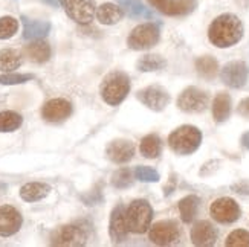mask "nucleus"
Instances as JSON below:
<instances>
[{
	"mask_svg": "<svg viewBox=\"0 0 249 247\" xmlns=\"http://www.w3.org/2000/svg\"><path fill=\"white\" fill-rule=\"evenodd\" d=\"M243 37L242 20L234 14H222L213 20L208 29V38L215 48H231Z\"/></svg>",
	"mask_w": 249,
	"mask_h": 247,
	"instance_id": "nucleus-1",
	"label": "nucleus"
},
{
	"mask_svg": "<svg viewBox=\"0 0 249 247\" xmlns=\"http://www.w3.org/2000/svg\"><path fill=\"white\" fill-rule=\"evenodd\" d=\"M130 92V80L124 72H112L103 80L100 93L106 104H121Z\"/></svg>",
	"mask_w": 249,
	"mask_h": 247,
	"instance_id": "nucleus-2",
	"label": "nucleus"
},
{
	"mask_svg": "<svg viewBox=\"0 0 249 247\" xmlns=\"http://www.w3.org/2000/svg\"><path fill=\"white\" fill-rule=\"evenodd\" d=\"M202 133L193 125H182L168 136V145L176 154L187 156L200 147Z\"/></svg>",
	"mask_w": 249,
	"mask_h": 247,
	"instance_id": "nucleus-3",
	"label": "nucleus"
},
{
	"mask_svg": "<svg viewBox=\"0 0 249 247\" xmlns=\"http://www.w3.org/2000/svg\"><path fill=\"white\" fill-rule=\"evenodd\" d=\"M125 220L128 232L141 235L150 228L153 220V209L145 200H135L125 209Z\"/></svg>",
	"mask_w": 249,
	"mask_h": 247,
	"instance_id": "nucleus-4",
	"label": "nucleus"
},
{
	"mask_svg": "<svg viewBox=\"0 0 249 247\" xmlns=\"http://www.w3.org/2000/svg\"><path fill=\"white\" fill-rule=\"evenodd\" d=\"M160 31L155 23H144L136 26L127 38V45L133 50H144L153 48L159 41Z\"/></svg>",
	"mask_w": 249,
	"mask_h": 247,
	"instance_id": "nucleus-5",
	"label": "nucleus"
},
{
	"mask_svg": "<svg viewBox=\"0 0 249 247\" xmlns=\"http://www.w3.org/2000/svg\"><path fill=\"white\" fill-rule=\"evenodd\" d=\"M88 243V233L77 224H66L60 226L51 235V244L60 247H77Z\"/></svg>",
	"mask_w": 249,
	"mask_h": 247,
	"instance_id": "nucleus-6",
	"label": "nucleus"
},
{
	"mask_svg": "<svg viewBox=\"0 0 249 247\" xmlns=\"http://www.w3.org/2000/svg\"><path fill=\"white\" fill-rule=\"evenodd\" d=\"M150 241L158 246H170L179 241L180 228L175 220H160L150 226Z\"/></svg>",
	"mask_w": 249,
	"mask_h": 247,
	"instance_id": "nucleus-7",
	"label": "nucleus"
},
{
	"mask_svg": "<svg viewBox=\"0 0 249 247\" xmlns=\"http://www.w3.org/2000/svg\"><path fill=\"white\" fill-rule=\"evenodd\" d=\"M210 95L199 87H187L178 98V107L185 113H200L208 107Z\"/></svg>",
	"mask_w": 249,
	"mask_h": 247,
	"instance_id": "nucleus-8",
	"label": "nucleus"
},
{
	"mask_svg": "<svg viewBox=\"0 0 249 247\" xmlns=\"http://www.w3.org/2000/svg\"><path fill=\"white\" fill-rule=\"evenodd\" d=\"M211 217L220 224H231L240 218V206L235 200L230 197H220L211 203Z\"/></svg>",
	"mask_w": 249,
	"mask_h": 247,
	"instance_id": "nucleus-9",
	"label": "nucleus"
},
{
	"mask_svg": "<svg viewBox=\"0 0 249 247\" xmlns=\"http://www.w3.org/2000/svg\"><path fill=\"white\" fill-rule=\"evenodd\" d=\"M66 14L80 25H89L96 13L93 0H61Z\"/></svg>",
	"mask_w": 249,
	"mask_h": 247,
	"instance_id": "nucleus-10",
	"label": "nucleus"
},
{
	"mask_svg": "<svg viewBox=\"0 0 249 247\" xmlns=\"http://www.w3.org/2000/svg\"><path fill=\"white\" fill-rule=\"evenodd\" d=\"M220 78L223 84L231 89H242L248 82L249 67L245 61H230L220 70Z\"/></svg>",
	"mask_w": 249,
	"mask_h": 247,
	"instance_id": "nucleus-11",
	"label": "nucleus"
},
{
	"mask_svg": "<svg viewBox=\"0 0 249 247\" xmlns=\"http://www.w3.org/2000/svg\"><path fill=\"white\" fill-rule=\"evenodd\" d=\"M148 3L165 16L182 17L196 9L197 0H148Z\"/></svg>",
	"mask_w": 249,
	"mask_h": 247,
	"instance_id": "nucleus-12",
	"label": "nucleus"
},
{
	"mask_svg": "<svg viewBox=\"0 0 249 247\" xmlns=\"http://www.w3.org/2000/svg\"><path fill=\"white\" fill-rule=\"evenodd\" d=\"M136 98L153 112L164 110L170 102V95L160 85H148L136 93Z\"/></svg>",
	"mask_w": 249,
	"mask_h": 247,
	"instance_id": "nucleus-13",
	"label": "nucleus"
},
{
	"mask_svg": "<svg viewBox=\"0 0 249 247\" xmlns=\"http://www.w3.org/2000/svg\"><path fill=\"white\" fill-rule=\"evenodd\" d=\"M72 115V104L64 98H53L49 99L45 105L41 107V116L43 119L57 124L66 121Z\"/></svg>",
	"mask_w": 249,
	"mask_h": 247,
	"instance_id": "nucleus-14",
	"label": "nucleus"
},
{
	"mask_svg": "<svg viewBox=\"0 0 249 247\" xmlns=\"http://www.w3.org/2000/svg\"><path fill=\"white\" fill-rule=\"evenodd\" d=\"M23 224L21 214L11 205L0 206V237H11L20 231Z\"/></svg>",
	"mask_w": 249,
	"mask_h": 247,
	"instance_id": "nucleus-15",
	"label": "nucleus"
},
{
	"mask_svg": "<svg viewBox=\"0 0 249 247\" xmlns=\"http://www.w3.org/2000/svg\"><path fill=\"white\" fill-rule=\"evenodd\" d=\"M191 243L194 246L199 247H210L214 246L217 241V229L207 220H200L197 223H194V226L191 228L190 232Z\"/></svg>",
	"mask_w": 249,
	"mask_h": 247,
	"instance_id": "nucleus-16",
	"label": "nucleus"
},
{
	"mask_svg": "<svg viewBox=\"0 0 249 247\" xmlns=\"http://www.w3.org/2000/svg\"><path fill=\"white\" fill-rule=\"evenodd\" d=\"M106 154L113 164H127L135 154V145L125 139H118L107 145Z\"/></svg>",
	"mask_w": 249,
	"mask_h": 247,
	"instance_id": "nucleus-17",
	"label": "nucleus"
},
{
	"mask_svg": "<svg viewBox=\"0 0 249 247\" xmlns=\"http://www.w3.org/2000/svg\"><path fill=\"white\" fill-rule=\"evenodd\" d=\"M109 233L112 241L123 243L127 238L128 228H127V220H125V209L123 205H118L110 215V224H109Z\"/></svg>",
	"mask_w": 249,
	"mask_h": 247,
	"instance_id": "nucleus-18",
	"label": "nucleus"
},
{
	"mask_svg": "<svg viewBox=\"0 0 249 247\" xmlns=\"http://www.w3.org/2000/svg\"><path fill=\"white\" fill-rule=\"evenodd\" d=\"M21 21H23V38L25 40L45 38L51 32V23H49V21L29 20L25 16H21Z\"/></svg>",
	"mask_w": 249,
	"mask_h": 247,
	"instance_id": "nucleus-19",
	"label": "nucleus"
},
{
	"mask_svg": "<svg viewBox=\"0 0 249 247\" xmlns=\"http://www.w3.org/2000/svg\"><path fill=\"white\" fill-rule=\"evenodd\" d=\"M95 16L98 18L100 23H103V25H116L118 21L123 20L124 11L121 6L107 2V3H103L101 6H98Z\"/></svg>",
	"mask_w": 249,
	"mask_h": 247,
	"instance_id": "nucleus-20",
	"label": "nucleus"
},
{
	"mask_svg": "<svg viewBox=\"0 0 249 247\" xmlns=\"http://www.w3.org/2000/svg\"><path fill=\"white\" fill-rule=\"evenodd\" d=\"M51 192V186L48 183H41V181H31L20 188V197L25 201H38L45 198Z\"/></svg>",
	"mask_w": 249,
	"mask_h": 247,
	"instance_id": "nucleus-21",
	"label": "nucleus"
},
{
	"mask_svg": "<svg viewBox=\"0 0 249 247\" xmlns=\"http://www.w3.org/2000/svg\"><path fill=\"white\" fill-rule=\"evenodd\" d=\"M25 53L31 61L41 64V63H46L51 58V46L46 41L37 40L25 46Z\"/></svg>",
	"mask_w": 249,
	"mask_h": 247,
	"instance_id": "nucleus-22",
	"label": "nucleus"
},
{
	"mask_svg": "<svg viewBox=\"0 0 249 247\" xmlns=\"http://www.w3.org/2000/svg\"><path fill=\"white\" fill-rule=\"evenodd\" d=\"M231 115V96L228 93H219L213 102V116L215 122H225Z\"/></svg>",
	"mask_w": 249,
	"mask_h": 247,
	"instance_id": "nucleus-23",
	"label": "nucleus"
},
{
	"mask_svg": "<svg viewBox=\"0 0 249 247\" xmlns=\"http://www.w3.org/2000/svg\"><path fill=\"white\" fill-rule=\"evenodd\" d=\"M200 205V198L197 196H187L179 201V212H180V218L183 223H191L194 217L197 215Z\"/></svg>",
	"mask_w": 249,
	"mask_h": 247,
	"instance_id": "nucleus-24",
	"label": "nucleus"
},
{
	"mask_svg": "<svg viewBox=\"0 0 249 247\" xmlns=\"http://www.w3.org/2000/svg\"><path fill=\"white\" fill-rule=\"evenodd\" d=\"M23 63L21 53L16 49H2L0 50V70L13 72L18 69Z\"/></svg>",
	"mask_w": 249,
	"mask_h": 247,
	"instance_id": "nucleus-25",
	"label": "nucleus"
},
{
	"mask_svg": "<svg viewBox=\"0 0 249 247\" xmlns=\"http://www.w3.org/2000/svg\"><path fill=\"white\" fill-rule=\"evenodd\" d=\"M141 154L147 159H156L162 151V141L158 134H148L142 137V141L139 144Z\"/></svg>",
	"mask_w": 249,
	"mask_h": 247,
	"instance_id": "nucleus-26",
	"label": "nucleus"
},
{
	"mask_svg": "<svg viewBox=\"0 0 249 247\" xmlns=\"http://www.w3.org/2000/svg\"><path fill=\"white\" fill-rule=\"evenodd\" d=\"M118 3H120V6L125 11V13L133 17V18H151L153 17V13L145 8L142 5V2H139V0H118Z\"/></svg>",
	"mask_w": 249,
	"mask_h": 247,
	"instance_id": "nucleus-27",
	"label": "nucleus"
},
{
	"mask_svg": "<svg viewBox=\"0 0 249 247\" xmlns=\"http://www.w3.org/2000/svg\"><path fill=\"white\" fill-rule=\"evenodd\" d=\"M23 124V117H21L17 112L6 110L0 112V133H11L16 132Z\"/></svg>",
	"mask_w": 249,
	"mask_h": 247,
	"instance_id": "nucleus-28",
	"label": "nucleus"
},
{
	"mask_svg": "<svg viewBox=\"0 0 249 247\" xmlns=\"http://www.w3.org/2000/svg\"><path fill=\"white\" fill-rule=\"evenodd\" d=\"M196 69H197V73L202 78L213 80L219 72V64H217V61H215V58H213L210 55H205V57L197 58Z\"/></svg>",
	"mask_w": 249,
	"mask_h": 247,
	"instance_id": "nucleus-29",
	"label": "nucleus"
},
{
	"mask_svg": "<svg viewBox=\"0 0 249 247\" xmlns=\"http://www.w3.org/2000/svg\"><path fill=\"white\" fill-rule=\"evenodd\" d=\"M165 64L167 61L162 57L148 53V55H144L142 58L138 60L136 69L141 72H155V70H160L162 67H165Z\"/></svg>",
	"mask_w": 249,
	"mask_h": 247,
	"instance_id": "nucleus-30",
	"label": "nucleus"
},
{
	"mask_svg": "<svg viewBox=\"0 0 249 247\" xmlns=\"http://www.w3.org/2000/svg\"><path fill=\"white\" fill-rule=\"evenodd\" d=\"M17 31H18L17 18L11 16L0 17V40H8L11 37H14Z\"/></svg>",
	"mask_w": 249,
	"mask_h": 247,
	"instance_id": "nucleus-31",
	"label": "nucleus"
},
{
	"mask_svg": "<svg viewBox=\"0 0 249 247\" xmlns=\"http://www.w3.org/2000/svg\"><path fill=\"white\" fill-rule=\"evenodd\" d=\"M228 247H249V232L245 229H237L228 235L225 241Z\"/></svg>",
	"mask_w": 249,
	"mask_h": 247,
	"instance_id": "nucleus-32",
	"label": "nucleus"
},
{
	"mask_svg": "<svg viewBox=\"0 0 249 247\" xmlns=\"http://www.w3.org/2000/svg\"><path fill=\"white\" fill-rule=\"evenodd\" d=\"M132 171L128 168H121L112 176V185L118 189H125L132 186Z\"/></svg>",
	"mask_w": 249,
	"mask_h": 247,
	"instance_id": "nucleus-33",
	"label": "nucleus"
},
{
	"mask_svg": "<svg viewBox=\"0 0 249 247\" xmlns=\"http://www.w3.org/2000/svg\"><path fill=\"white\" fill-rule=\"evenodd\" d=\"M31 80H34L32 73H3L0 75V84L5 85H16V84H23Z\"/></svg>",
	"mask_w": 249,
	"mask_h": 247,
	"instance_id": "nucleus-34",
	"label": "nucleus"
},
{
	"mask_svg": "<svg viewBox=\"0 0 249 247\" xmlns=\"http://www.w3.org/2000/svg\"><path fill=\"white\" fill-rule=\"evenodd\" d=\"M135 176L141 181H148V183H153V181H159V173L155 171L150 166H138L135 169Z\"/></svg>",
	"mask_w": 249,
	"mask_h": 247,
	"instance_id": "nucleus-35",
	"label": "nucleus"
},
{
	"mask_svg": "<svg viewBox=\"0 0 249 247\" xmlns=\"http://www.w3.org/2000/svg\"><path fill=\"white\" fill-rule=\"evenodd\" d=\"M231 189L237 194H242V196H249V180H242V181H237L231 186Z\"/></svg>",
	"mask_w": 249,
	"mask_h": 247,
	"instance_id": "nucleus-36",
	"label": "nucleus"
},
{
	"mask_svg": "<svg viewBox=\"0 0 249 247\" xmlns=\"http://www.w3.org/2000/svg\"><path fill=\"white\" fill-rule=\"evenodd\" d=\"M237 112H239L243 117H248L249 119V98H245L243 101H240Z\"/></svg>",
	"mask_w": 249,
	"mask_h": 247,
	"instance_id": "nucleus-37",
	"label": "nucleus"
},
{
	"mask_svg": "<svg viewBox=\"0 0 249 247\" xmlns=\"http://www.w3.org/2000/svg\"><path fill=\"white\" fill-rule=\"evenodd\" d=\"M242 147L249 149V132H246L243 136H242Z\"/></svg>",
	"mask_w": 249,
	"mask_h": 247,
	"instance_id": "nucleus-38",
	"label": "nucleus"
},
{
	"mask_svg": "<svg viewBox=\"0 0 249 247\" xmlns=\"http://www.w3.org/2000/svg\"><path fill=\"white\" fill-rule=\"evenodd\" d=\"M45 3H48V5H51V6H60L61 5V0H43Z\"/></svg>",
	"mask_w": 249,
	"mask_h": 247,
	"instance_id": "nucleus-39",
	"label": "nucleus"
},
{
	"mask_svg": "<svg viewBox=\"0 0 249 247\" xmlns=\"http://www.w3.org/2000/svg\"><path fill=\"white\" fill-rule=\"evenodd\" d=\"M8 186L5 185V183H0V189H6Z\"/></svg>",
	"mask_w": 249,
	"mask_h": 247,
	"instance_id": "nucleus-40",
	"label": "nucleus"
}]
</instances>
